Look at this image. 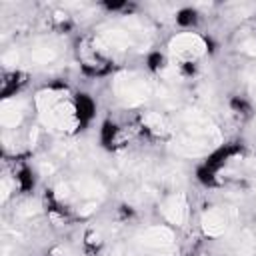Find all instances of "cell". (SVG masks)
Listing matches in <instances>:
<instances>
[{"label":"cell","mask_w":256,"mask_h":256,"mask_svg":"<svg viewBox=\"0 0 256 256\" xmlns=\"http://www.w3.org/2000/svg\"><path fill=\"white\" fill-rule=\"evenodd\" d=\"M206 44L196 34H180L170 42V50L178 60H192L204 52Z\"/></svg>","instance_id":"1"},{"label":"cell","mask_w":256,"mask_h":256,"mask_svg":"<svg viewBox=\"0 0 256 256\" xmlns=\"http://www.w3.org/2000/svg\"><path fill=\"white\" fill-rule=\"evenodd\" d=\"M202 226H204V232L210 234V236H220L228 226H230V216H228V210L226 208H212L204 214V220H202Z\"/></svg>","instance_id":"2"},{"label":"cell","mask_w":256,"mask_h":256,"mask_svg":"<svg viewBox=\"0 0 256 256\" xmlns=\"http://www.w3.org/2000/svg\"><path fill=\"white\" fill-rule=\"evenodd\" d=\"M118 90L124 98H128L130 102H140L148 96V84L140 78H122L118 80Z\"/></svg>","instance_id":"3"},{"label":"cell","mask_w":256,"mask_h":256,"mask_svg":"<svg viewBox=\"0 0 256 256\" xmlns=\"http://www.w3.org/2000/svg\"><path fill=\"white\" fill-rule=\"evenodd\" d=\"M162 212H164V216H166L172 224L180 226V224L184 222V218H186V200H184V196H182V194L170 196V198L164 202Z\"/></svg>","instance_id":"4"},{"label":"cell","mask_w":256,"mask_h":256,"mask_svg":"<svg viewBox=\"0 0 256 256\" xmlns=\"http://www.w3.org/2000/svg\"><path fill=\"white\" fill-rule=\"evenodd\" d=\"M142 242L144 246H150V248H164L172 244V232L164 226H154L142 234Z\"/></svg>","instance_id":"5"},{"label":"cell","mask_w":256,"mask_h":256,"mask_svg":"<svg viewBox=\"0 0 256 256\" xmlns=\"http://www.w3.org/2000/svg\"><path fill=\"white\" fill-rule=\"evenodd\" d=\"M0 120L4 126H16L20 122V110L16 108V104H4Z\"/></svg>","instance_id":"6"},{"label":"cell","mask_w":256,"mask_h":256,"mask_svg":"<svg viewBox=\"0 0 256 256\" xmlns=\"http://www.w3.org/2000/svg\"><path fill=\"white\" fill-rule=\"evenodd\" d=\"M236 250H238L240 256H250L252 250H254V238H252L248 232H244V234L240 236V240L236 242Z\"/></svg>","instance_id":"7"},{"label":"cell","mask_w":256,"mask_h":256,"mask_svg":"<svg viewBox=\"0 0 256 256\" xmlns=\"http://www.w3.org/2000/svg\"><path fill=\"white\" fill-rule=\"evenodd\" d=\"M54 56H56V52H54L52 48H36V50H32V54H30V58H32L34 62H40V64L50 62Z\"/></svg>","instance_id":"8"},{"label":"cell","mask_w":256,"mask_h":256,"mask_svg":"<svg viewBox=\"0 0 256 256\" xmlns=\"http://www.w3.org/2000/svg\"><path fill=\"white\" fill-rule=\"evenodd\" d=\"M244 50L250 52V54H256V40H248V42H244Z\"/></svg>","instance_id":"9"}]
</instances>
